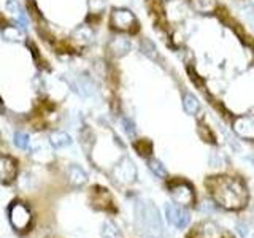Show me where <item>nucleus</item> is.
I'll return each instance as SVG.
<instances>
[{"instance_id":"1","label":"nucleus","mask_w":254,"mask_h":238,"mask_svg":"<svg viewBox=\"0 0 254 238\" xmlns=\"http://www.w3.org/2000/svg\"><path fill=\"white\" fill-rule=\"evenodd\" d=\"M213 200L227 210H240L248 202V190L242 179L232 177H214L206 181Z\"/></svg>"},{"instance_id":"2","label":"nucleus","mask_w":254,"mask_h":238,"mask_svg":"<svg viewBox=\"0 0 254 238\" xmlns=\"http://www.w3.org/2000/svg\"><path fill=\"white\" fill-rule=\"evenodd\" d=\"M135 226L148 238H162L164 226L161 213L153 202H137L135 205Z\"/></svg>"},{"instance_id":"3","label":"nucleus","mask_w":254,"mask_h":238,"mask_svg":"<svg viewBox=\"0 0 254 238\" xmlns=\"http://www.w3.org/2000/svg\"><path fill=\"white\" fill-rule=\"evenodd\" d=\"M111 27L119 32H132L137 29L138 21L135 18V14L127 10V8H115L110 16Z\"/></svg>"},{"instance_id":"4","label":"nucleus","mask_w":254,"mask_h":238,"mask_svg":"<svg viewBox=\"0 0 254 238\" xmlns=\"http://www.w3.org/2000/svg\"><path fill=\"white\" fill-rule=\"evenodd\" d=\"M165 216H167V221H169V224L177 227V229H185L189 221H190V216L189 213L183 208L181 205H177V203H165Z\"/></svg>"},{"instance_id":"5","label":"nucleus","mask_w":254,"mask_h":238,"mask_svg":"<svg viewBox=\"0 0 254 238\" xmlns=\"http://www.w3.org/2000/svg\"><path fill=\"white\" fill-rule=\"evenodd\" d=\"M113 177L119 181V182H124V184H129V182L135 181L137 178V169H135L133 162L130 161L129 157H124L121 159L115 170H113Z\"/></svg>"},{"instance_id":"6","label":"nucleus","mask_w":254,"mask_h":238,"mask_svg":"<svg viewBox=\"0 0 254 238\" xmlns=\"http://www.w3.org/2000/svg\"><path fill=\"white\" fill-rule=\"evenodd\" d=\"M234 132L240 138L254 140V116H238L234 121Z\"/></svg>"},{"instance_id":"7","label":"nucleus","mask_w":254,"mask_h":238,"mask_svg":"<svg viewBox=\"0 0 254 238\" xmlns=\"http://www.w3.org/2000/svg\"><path fill=\"white\" fill-rule=\"evenodd\" d=\"M170 194H172L173 202L177 205L188 206V205H190L194 202V190L189 184H186V182H181V184L173 186L172 190H170Z\"/></svg>"},{"instance_id":"8","label":"nucleus","mask_w":254,"mask_h":238,"mask_svg":"<svg viewBox=\"0 0 254 238\" xmlns=\"http://www.w3.org/2000/svg\"><path fill=\"white\" fill-rule=\"evenodd\" d=\"M10 219L14 227L24 229L30 221V213L22 203H14L10 210Z\"/></svg>"},{"instance_id":"9","label":"nucleus","mask_w":254,"mask_h":238,"mask_svg":"<svg viewBox=\"0 0 254 238\" xmlns=\"http://www.w3.org/2000/svg\"><path fill=\"white\" fill-rule=\"evenodd\" d=\"M16 161L10 156H0V181L8 184L16 178Z\"/></svg>"},{"instance_id":"10","label":"nucleus","mask_w":254,"mask_h":238,"mask_svg":"<svg viewBox=\"0 0 254 238\" xmlns=\"http://www.w3.org/2000/svg\"><path fill=\"white\" fill-rule=\"evenodd\" d=\"M130 48H132V45L129 42V38H126L123 35L111 38V42L108 43V51L113 56H116V58H123V56H126L130 51Z\"/></svg>"},{"instance_id":"11","label":"nucleus","mask_w":254,"mask_h":238,"mask_svg":"<svg viewBox=\"0 0 254 238\" xmlns=\"http://www.w3.org/2000/svg\"><path fill=\"white\" fill-rule=\"evenodd\" d=\"M67 177H68V181L73 186H83L84 182L87 181V173L84 172V169H81V167L76 165V164L68 167Z\"/></svg>"},{"instance_id":"12","label":"nucleus","mask_w":254,"mask_h":238,"mask_svg":"<svg viewBox=\"0 0 254 238\" xmlns=\"http://www.w3.org/2000/svg\"><path fill=\"white\" fill-rule=\"evenodd\" d=\"M183 110L190 116H195L198 113V110H200V102L197 100L194 94H190V92L183 94Z\"/></svg>"},{"instance_id":"13","label":"nucleus","mask_w":254,"mask_h":238,"mask_svg":"<svg viewBox=\"0 0 254 238\" xmlns=\"http://www.w3.org/2000/svg\"><path fill=\"white\" fill-rule=\"evenodd\" d=\"M71 143H73V140H71V137L67 132H53L50 135V145L54 149L67 148V146L71 145Z\"/></svg>"},{"instance_id":"14","label":"nucleus","mask_w":254,"mask_h":238,"mask_svg":"<svg viewBox=\"0 0 254 238\" xmlns=\"http://www.w3.org/2000/svg\"><path fill=\"white\" fill-rule=\"evenodd\" d=\"M189 3L192 6L194 11L202 13V14L211 13L214 11V8H216V2H214V0H189Z\"/></svg>"},{"instance_id":"15","label":"nucleus","mask_w":254,"mask_h":238,"mask_svg":"<svg viewBox=\"0 0 254 238\" xmlns=\"http://www.w3.org/2000/svg\"><path fill=\"white\" fill-rule=\"evenodd\" d=\"M100 234L103 238H121V230L118 229V226L111 221H105L102 224Z\"/></svg>"},{"instance_id":"16","label":"nucleus","mask_w":254,"mask_h":238,"mask_svg":"<svg viewBox=\"0 0 254 238\" xmlns=\"http://www.w3.org/2000/svg\"><path fill=\"white\" fill-rule=\"evenodd\" d=\"M2 37L6 42H19L22 38V29L18 26H5L2 30Z\"/></svg>"},{"instance_id":"17","label":"nucleus","mask_w":254,"mask_h":238,"mask_svg":"<svg viewBox=\"0 0 254 238\" xmlns=\"http://www.w3.org/2000/svg\"><path fill=\"white\" fill-rule=\"evenodd\" d=\"M140 51L146 56L148 59L151 60H157V48L156 45L151 42V40L148 38H143L141 40V43H140Z\"/></svg>"},{"instance_id":"18","label":"nucleus","mask_w":254,"mask_h":238,"mask_svg":"<svg viewBox=\"0 0 254 238\" xmlns=\"http://www.w3.org/2000/svg\"><path fill=\"white\" fill-rule=\"evenodd\" d=\"M148 167H149V170L153 172L157 178H165L167 175V169L164 167V164L161 161H157V159H149L148 161Z\"/></svg>"},{"instance_id":"19","label":"nucleus","mask_w":254,"mask_h":238,"mask_svg":"<svg viewBox=\"0 0 254 238\" xmlns=\"http://www.w3.org/2000/svg\"><path fill=\"white\" fill-rule=\"evenodd\" d=\"M13 143L16 148L19 149H27L29 145H30V138L27 133H22V132H14L13 135Z\"/></svg>"},{"instance_id":"20","label":"nucleus","mask_w":254,"mask_h":238,"mask_svg":"<svg viewBox=\"0 0 254 238\" xmlns=\"http://www.w3.org/2000/svg\"><path fill=\"white\" fill-rule=\"evenodd\" d=\"M5 8H6L8 13L14 14L16 18H19V16L26 14V13H24V10H22V6L19 5L18 0H6V2H5Z\"/></svg>"},{"instance_id":"21","label":"nucleus","mask_w":254,"mask_h":238,"mask_svg":"<svg viewBox=\"0 0 254 238\" xmlns=\"http://www.w3.org/2000/svg\"><path fill=\"white\" fill-rule=\"evenodd\" d=\"M123 125H124L126 133L129 135V137H133V135H135V124L130 121V119L124 118V119H123Z\"/></svg>"},{"instance_id":"22","label":"nucleus","mask_w":254,"mask_h":238,"mask_svg":"<svg viewBox=\"0 0 254 238\" xmlns=\"http://www.w3.org/2000/svg\"><path fill=\"white\" fill-rule=\"evenodd\" d=\"M164 2H173V0H164Z\"/></svg>"},{"instance_id":"23","label":"nucleus","mask_w":254,"mask_h":238,"mask_svg":"<svg viewBox=\"0 0 254 238\" xmlns=\"http://www.w3.org/2000/svg\"><path fill=\"white\" fill-rule=\"evenodd\" d=\"M250 2H251V3H253V5H254V0H250Z\"/></svg>"}]
</instances>
